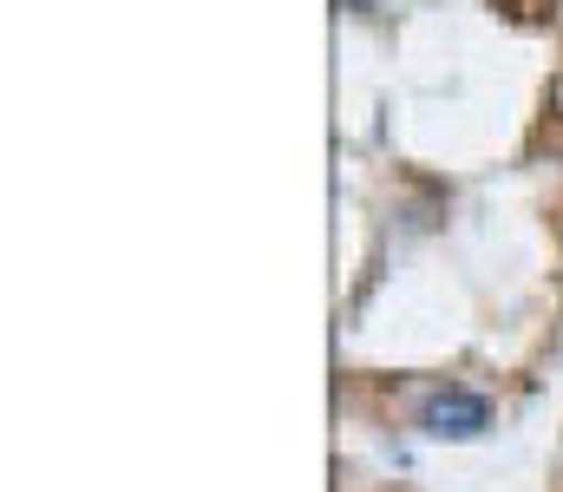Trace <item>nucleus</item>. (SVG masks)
Masks as SVG:
<instances>
[{
    "label": "nucleus",
    "mask_w": 563,
    "mask_h": 492,
    "mask_svg": "<svg viewBox=\"0 0 563 492\" xmlns=\"http://www.w3.org/2000/svg\"><path fill=\"white\" fill-rule=\"evenodd\" d=\"M420 427L432 440H472V434L492 427V401L472 394V387H439V394L420 401Z\"/></svg>",
    "instance_id": "1"
},
{
    "label": "nucleus",
    "mask_w": 563,
    "mask_h": 492,
    "mask_svg": "<svg viewBox=\"0 0 563 492\" xmlns=\"http://www.w3.org/2000/svg\"><path fill=\"white\" fill-rule=\"evenodd\" d=\"M354 7H380V0H354Z\"/></svg>",
    "instance_id": "2"
}]
</instances>
